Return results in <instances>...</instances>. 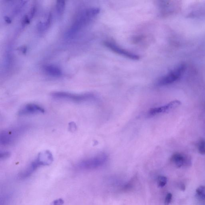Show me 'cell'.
<instances>
[{
  "instance_id": "1",
  "label": "cell",
  "mask_w": 205,
  "mask_h": 205,
  "mask_svg": "<svg viewBox=\"0 0 205 205\" xmlns=\"http://www.w3.org/2000/svg\"><path fill=\"white\" fill-rule=\"evenodd\" d=\"M100 11V9L97 7L90 8L84 11L77 19L67 32V37L69 39L73 38L82 28L99 14Z\"/></svg>"
},
{
  "instance_id": "2",
  "label": "cell",
  "mask_w": 205,
  "mask_h": 205,
  "mask_svg": "<svg viewBox=\"0 0 205 205\" xmlns=\"http://www.w3.org/2000/svg\"><path fill=\"white\" fill-rule=\"evenodd\" d=\"M28 128L27 125H23L2 131L0 133V143L4 146L14 144L26 132Z\"/></svg>"
},
{
  "instance_id": "3",
  "label": "cell",
  "mask_w": 205,
  "mask_h": 205,
  "mask_svg": "<svg viewBox=\"0 0 205 205\" xmlns=\"http://www.w3.org/2000/svg\"><path fill=\"white\" fill-rule=\"evenodd\" d=\"M51 95L54 99L67 100L76 102H85L94 98V95L90 93L77 94L69 92L58 91L52 93Z\"/></svg>"
},
{
  "instance_id": "4",
  "label": "cell",
  "mask_w": 205,
  "mask_h": 205,
  "mask_svg": "<svg viewBox=\"0 0 205 205\" xmlns=\"http://www.w3.org/2000/svg\"><path fill=\"white\" fill-rule=\"evenodd\" d=\"M185 66L183 65L178 66L169 73L163 77L158 81L159 86L168 85L177 81L181 76L185 70Z\"/></svg>"
},
{
  "instance_id": "5",
  "label": "cell",
  "mask_w": 205,
  "mask_h": 205,
  "mask_svg": "<svg viewBox=\"0 0 205 205\" xmlns=\"http://www.w3.org/2000/svg\"><path fill=\"white\" fill-rule=\"evenodd\" d=\"M107 155L105 153H101L93 158L83 160L78 164V167L81 169H90L98 166L103 163L107 160Z\"/></svg>"
},
{
  "instance_id": "6",
  "label": "cell",
  "mask_w": 205,
  "mask_h": 205,
  "mask_svg": "<svg viewBox=\"0 0 205 205\" xmlns=\"http://www.w3.org/2000/svg\"><path fill=\"white\" fill-rule=\"evenodd\" d=\"M181 104V102L180 101L175 100L162 106L150 109L148 111V115L150 116H153L160 113H167L176 108Z\"/></svg>"
},
{
  "instance_id": "7",
  "label": "cell",
  "mask_w": 205,
  "mask_h": 205,
  "mask_svg": "<svg viewBox=\"0 0 205 205\" xmlns=\"http://www.w3.org/2000/svg\"><path fill=\"white\" fill-rule=\"evenodd\" d=\"M104 44L106 47L108 48L111 51H114L115 53L122 55L125 57L133 60H138L139 59V57L138 55L121 48L118 46L117 45V44L112 42L107 41L105 42Z\"/></svg>"
},
{
  "instance_id": "8",
  "label": "cell",
  "mask_w": 205,
  "mask_h": 205,
  "mask_svg": "<svg viewBox=\"0 0 205 205\" xmlns=\"http://www.w3.org/2000/svg\"><path fill=\"white\" fill-rule=\"evenodd\" d=\"M44 109L38 105L34 103H29L24 105L20 109L18 114L21 116L29 115L38 113H43L44 112Z\"/></svg>"
},
{
  "instance_id": "9",
  "label": "cell",
  "mask_w": 205,
  "mask_h": 205,
  "mask_svg": "<svg viewBox=\"0 0 205 205\" xmlns=\"http://www.w3.org/2000/svg\"><path fill=\"white\" fill-rule=\"evenodd\" d=\"M37 159L42 166L49 165L53 160V155L50 151L48 150L40 152Z\"/></svg>"
},
{
  "instance_id": "10",
  "label": "cell",
  "mask_w": 205,
  "mask_h": 205,
  "mask_svg": "<svg viewBox=\"0 0 205 205\" xmlns=\"http://www.w3.org/2000/svg\"><path fill=\"white\" fill-rule=\"evenodd\" d=\"M39 162L37 159H36L34 161L29 165L25 170H23L20 174V177L22 178H27L31 176L39 167L41 166Z\"/></svg>"
},
{
  "instance_id": "11",
  "label": "cell",
  "mask_w": 205,
  "mask_h": 205,
  "mask_svg": "<svg viewBox=\"0 0 205 205\" xmlns=\"http://www.w3.org/2000/svg\"><path fill=\"white\" fill-rule=\"evenodd\" d=\"M44 71L49 75L53 77H60L62 75L61 69L54 65H45L44 67Z\"/></svg>"
},
{
  "instance_id": "12",
  "label": "cell",
  "mask_w": 205,
  "mask_h": 205,
  "mask_svg": "<svg viewBox=\"0 0 205 205\" xmlns=\"http://www.w3.org/2000/svg\"><path fill=\"white\" fill-rule=\"evenodd\" d=\"M185 155L179 153H176L172 156L171 161L175 165L177 168H180L184 164Z\"/></svg>"
},
{
  "instance_id": "13",
  "label": "cell",
  "mask_w": 205,
  "mask_h": 205,
  "mask_svg": "<svg viewBox=\"0 0 205 205\" xmlns=\"http://www.w3.org/2000/svg\"><path fill=\"white\" fill-rule=\"evenodd\" d=\"M65 6V3L64 1H57L56 3V9L59 14L61 15L63 13Z\"/></svg>"
},
{
  "instance_id": "14",
  "label": "cell",
  "mask_w": 205,
  "mask_h": 205,
  "mask_svg": "<svg viewBox=\"0 0 205 205\" xmlns=\"http://www.w3.org/2000/svg\"><path fill=\"white\" fill-rule=\"evenodd\" d=\"M197 195L199 198L201 199H205V186H200L197 188L196 190Z\"/></svg>"
},
{
  "instance_id": "15",
  "label": "cell",
  "mask_w": 205,
  "mask_h": 205,
  "mask_svg": "<svg viewBox=\"0 0 205 205\" xmlns=\"http://www.w3.org/2000/svg\"><path fill=\"white\" fill-rule=\"evenodd\" d=\"M167 182V178L163 176H160L158 177L157 183L158 186L160 187H163L166 184Z\"/></svg>"
},
{
  "instance_id": "16",
  "label": "cell",
  "mask_w": 205,
  "mask_h": 205,
  "mask_svg": "<svg viewBox=\"0 0 205 205\" xmlns=\"http://www.w3.org/2000/svg\"><path fill=\"white\" fill-rule=\"evenodd\" d=\"M198 151L199 153L202 155L205 154V141H200L198 146Z\"/></svg>"
},
{
  "instance_id": "17",
  "label": "cell",
  "mask_w": 205,
  "mask_h": 205,
  "mask_svg": "<svg viewBox=\"0 0 205 205\" xmlns=\"http://www.w3.org/2000/svg\"><path fill=\"white\" fill-rule=\"evenodd\" d=\"M10 153L7 151H1L0 153V158L1 160H4L9 158L10 156Z\"/></svg>"
},
{
  "instance_id": "18",
  "label": "cell",
  "mask_w": 205,
  "mask_h": 205,
  "mask_svg": "<svg viewBox=\"0 0 205 205\" xmlns=\"http://www.w3.org/2000/svg\"><path fill=\"white\" fill-rule=\"evenodd\" d=\"M191 165V157L189 155H185V158L184 164V166H189Z\"/></svg>"
},
{
  "instance_id": "19",
  "label": "cell",
  "mask_w": 205,
  "mask_h": 205,
  "mask_svg": "<svg viewBox=\"0 0 205 205\" xmlns=\"http://www.w3.org/2000/svg\"><path fill=\"white\" fill-rule=\"evenodd\" d=\"M172 198V195L171 193L168 194L166 197L165 200V205H169L171 201Z\"/></svg>"
},
{
  "instance_id": "20",
  "label": "cell",
  "mask_w": 205,
  "mask_h": 205,
  "mask_svg": "<svg viewBox=\"0 0 205 205\" xmlns=\"http://www.w3.org/2000/svg\"><path fill=\"white\" fill-rule=\"evenodd\" d=\"M30 18L27 15H26L23 17V21H22V24L23 25H24L25 24H29V23L30 21Z\"/></svg>"
},
{
  "instance_id": "21",
  "label": "cell",
  "mask_w": 205,
  "mask_h": 205,
  "mask_svg": "<svg viewBox=\"0 0 205 205\" xmlns=\"http://www.w3.org/2000/svg\"><path fill=\"white\" fill-rule=\"evenodd\" d=\"M64 203V201L63 199H57L53 202V205H62Z\"/></svg>"
},
{
  "instance_id": "22",
  "label": "cell",
  "mask_w": 205,
  "mask_h": 205,
  "mask_svg": "<svg viewBox=\"0 0 205 205\" xmlns=\"http://www.w3.org/2000/svg\"><path fill=\"white\" fill-rule=\"evenodd\" d=\"M4 20L6 21V23H10L11 22V20L10 18L8 17V16H5V18H4Z\"/></svg>"
},
{
  "instance_id": "23",
  "label": "cell",
  "mask_w": 205,
  "mask_h": 205,
  "mask_svg": "<svg viewBox=\"0 0 205 205\" xmlns=\"http://www.w3.org/2000/svg\"><path fill=\"white\" fill-rule=\"evenodd\" d=\"M179 187H180V189L182 190V191H184V190H185V186L183 183L181 184L180 185Z\"/></svg>"
},
{
  "instance_id": "24",
  "label": "cell",
  "mask_w": 205,
  "mask_h": 205,
  "mask_svg": "<svg viewBox=\"0 0 205 205\" xmlns=\"http://www.w3.org/2000/svg\"><path fill=\"white\" fill-rule=\"evenodd\" d=\"M21 51H22V53H25L26 52L27 48L25 47H23L22 48H21Z\"/></svg>"
}]
</instances>
